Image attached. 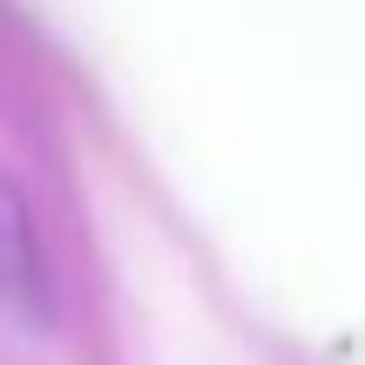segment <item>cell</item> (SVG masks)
<instances>
[{
  "instance_id": "obj_1",
  "label": "cell",
  "mask_w": 365,
  "mask_h": 365,
  "mask_svg": "<svg viewBox=\"0 0 365 365\" xmlns=\"http://www.w3.org/2000/svg\"><path fill=\"white\" fill-rule=\"evenodd\" d=\"M0 318L7 325L41 331L54 318V277H48V250H41L34 210H27L21 182L0 170Z\"/></svg>"
}]
</instances>
